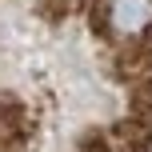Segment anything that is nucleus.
Masks as SVG:
<instances>
[{"label": "nucleus", "mask_w": 152, "mask_h": 152, "mask_svg": "<svg viewBox=\"0 0 152 152\" xmlns=\"http://www.w3.org/2000/svg\"><path fill=\"white\" fill-rule=\"evenodd\" d=\"M152 24V0H104V28L116 40H136Z\"/></svg>", "instance_id": "nucleus-1"}, {"label": "nucleus", "mask_w": 152, "mask_h": 152, "mask_svg": "<svg viewBox=\"0 0 152 152\" xmlns=\"http://www.w3.org/2000/svg\"><path fill=\"white\" fill-rule=\"evenodd\" d=\"M20 132H24V108L12 96H0V148L20 140Z\"/></svg>", "instance_id": "nucleus-2"}]
</instances>
